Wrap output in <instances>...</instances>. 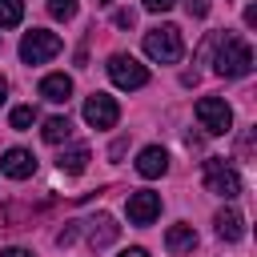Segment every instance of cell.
I'll return each mask as SVG.
<instances>
[{
  "label": "cell",
  "mask_w": 257,
  "mask_h": 257,
  "mask_svg": "<svg viewBox=\"0 0 257 257\" xmlns=\"http://www.w3.org/2000/svg\"><path fill=\"white\" fill-rule=\"evenodd\" d=\"M213 40H217V60H213L217 76H249V68H253V48H249L241 36H233V32H217Z\"/></svg>",
  "instance_id": "1"
},
{
  "label": "cell",
  "mask_w": 257,
  "mask_h": 257,
  "mask_svg": "<svg viewBox=\"0 0 257 257\" xmlns=\"http://www.w3.org/2000/svg\"><path fill=\"white\" fill-rule=\"evenodd\" d=\"M185 52V40H181V28L177 24H157L145 32V56L157 60V64H177Z\"/></svg>",
  "instance_id": "2"
},
{
  "label": "cell",
  "mask_w": 257,
  "mask_h": 257,
  "mask_svg": "<svg viewBox=\"0 0 257 257\" xmlns=\"http://www.w3.org/2000/svg\"><path fill=\"white\" fill-rule=\"evenodd\" d=\"M205 189L217 193V197H225V201H233L241 193V177H237V169L225 157H209L205 161Z\"/></svg>",
  "instance_id": "3"
},
{
  "label": "cell",
  "mask_w": 257,
  "mask_h": 257,
  "mask_svg": "<svg viewBox=\"0 0 257 257\" xmlns=\"http://www.w3.org/2000/svg\"><path fill=\"white\" fill-rule=\"evenodd\" d=\"M60 48H64V44H60L56 32L32 28V32H24V40H20V60H24V64H44V60H52Z\"/></svg>",
  "instance_id": "4"
},
{
  "label": "cell",
  "mask_w": 257,
  "mask_h": 257,
  "mask_svg": "<svg viewBox=\"0 0 257 257\" xmlns=\"http://www.w3.org/2000/svg\"><path fill=\"white\" fill-rule=\"evenodd\" d=\"M108 76H112V84H116V88H128V92L149 84V68H145L137 56H124V52L108 56Z\"/></svg>",
  "instance_id": "5"
},
{
  "label": "cell",
  "mask_w": 257,
  "mask_h": 257,
  "mask_svg": "<svg viewBox=\"0 0 257 257\" xmlns=\"http://www.w3.org/2000/svg\"><path fill=\"white\" fill-rule=\"evenodd\" d=\"M197 120H201V128H205L209 137H221V133L233 128V108H229L221 96H201V100H197Z\"/></svg>",
  "instance_id": "6"
},
{
  "label": "cell",
  "mask_w": 257,
  "mask_h": 257,
  "mask_svg": "<svg viewBox=\"0 0 257 257\" xmlns=\"http://www.w3.org/2000/svg\"><path fill=\"white\" fill-rule=\"evenodd\" d=\"M84 120H88L92 128H112V124L120 120V104H116L108 92H92V96L84 100Z\"/></svg>",
  "instance_id": "7"
},
{
  "label": "cell",
  "mask_w": 257,
  "mask_h": 257,
  "mask_svg": "<svg viewBox=\"0 0 257 257\" xmlns=\"http://www.w3.org/2000/svg\"><path fill=\"white\" fill-rule=\"evenodd\" d=\"M157 213H161V193H153V189L128 193V221L133 225H153Z\"/></svg>",
  "instance_id": "8"
},
{
  "label": "cell",
  "mask_w": 257,
  "mask_h": 257,
  "mask_svg": "<svg viewBox=\"0 0 257 257\" xmlns=\"http://www.w3.org/2000/svg\"><path fill=\"white\" fill-rule=\"evenodd\" d=\"M0 173L12 177V181H28V177L36 173V157H32L28 149H8V153L0 157Z\"/></svg>",
  "instance_id": "9"
},
{
  "label": "cell",
  "mask_w": 257,
  "mask_h": 257,
  "mask_svg": "<svg viewBox=\"0 0 257 257\" xmlns=\"http://www.w3.org/2000/svg\"><path fill=\"white\" fill-rule=\"evenodd\" d=\"M137 173L141 177H165L169 173V153L161 149V145H149V149H141V157H137Z\"/></svg>",
  "instance_id": "10"
},
{
  "label": "cell",
  "mask_w": 257,
  "mask_h": 257,
  "mask_svg": "<svg viewBox=\"0 0 257 257\" xmlns=\"http://www.w3.org/2000/svg\"><path fill=\"white\" fill-rule=\"evenodd\" d=\"M84 225H88V245H92V249L112 245V241H116V233H120V225H116L108 213H100V217H92V221H84Z\"/></svg>",
  "instance_id": "11"
},
{
  "label": "cell",
  "mask_w": 257,
  "mask_h": 257,
  "mask_svg": "<svg viewBox=\"0 0 257 257\" xmlns=\"http://www.w3.org/2000/svg\"><path fill=\"white\" fill-rule=\"evenodd\" d=\"M40 96L52 100V104H64V100L72 96V76H64V72H48V76L40 80Z\"/></svg>",
  "instance_id": "12"
},
{
  "label": "cell",
  "mask_w": 257,
  "mask_h": 257,
  "mask_svg": "<svg viewBox=\"0 0 257 257\" xmlns=\"http://www.w3.org/2000/svg\"><path fill=\"white\" fill-rule=\"evenodd\" d=\"M213 225H217V237H221V241H241V237H245V217H241L237 209H221V213L213 217Z\"/></svg>",
  "instance_id": "13"
},
{
  "label": "cell",
  "mask_w": 257,
  "mask_h": 257,
  "mask_svg": "<svg viewBox=\"0 0 257 257\" xmlns=\"http://www.w3.org/2000/svg\"><path fill=\"white\" fill-rule=\"evenodd\" d=\"M165 249L169 253H193L197 249V229L193 225H169V233H165Z\"/></svg>",
  "instance_id": "14"
},
{
  "label": "cell",
  "mask_w": 257,
  "mask_h": 257,
  "mask_svg": "<svg viewBox=\"0 0 257 257\" xmlns=\"http://www.w3.org/2000/svg\"><path fill=\"white\" fill-rule=\"evenodd\" d=\"M40 137H44L48 145H60V141L72 137V120H68V116H48L44 128H40Z\"/></svg>",
  "instance_id": "15"
},
{
  "label": "cell",
  "mask_w": 257,
  "mask_h": 257,
  "mask_svg": "<svg viewBox=\"0 0 257 257\" xmlns=\"http://www.w3.org/2000/svg\"><path fill=\"white\" fill-rule=\"evenodd\" d=\"M88 161H92V157H88V149H84V145H76V149L60 153V161H56V165H60V173H72V177H76V173H84V169H88Z\"/></svg>",
  "instance_id": "16"
},
{
  "label": "cell",
  "mask_w": 257,
  "mask_h": 257,
  "mask_svg": "<svg viewBox=\"0 0 257 257\" xmlns=\"http://www.w3.org/2000/svg\"><path fill=\"white\" fill-rule=\"evenodd\" d=\"M24 20V0H0V28H16Z\"/></svg>",
  "instance_id": "17"
},
{
  "label": "cell",
  "mask_w": 257,
  "mask_h": 257,
  "mask_svg": "<svg viewBox=\"0 0 257 257\" xmlns=\"http://www.w3.org/2000/svg\"><path fill=\"white\" fill-rule=\"evenodd\" d=\"M32 120H36V108H32V104H16V108H12V116H8V124H12V128H20V133H24V128H32Z\"/></svg>",
  "instance_id": "18"
},
{
  "label": "cell",
  "mask_w": 257,
  "mask_h": 257,
  "mask_svg": "<svg viewBox=\"0 0 257 257\" xmlns=\"http://www.w3.org/2000/svg\"><path fill=\"white\" fill-rule=\"evenodd\" d=\"M48 12H52V20H72L76 16V0H48Z\"/></svg>",
  "instance_id": "19"
},
{
  "label": "cell",
  "mask_w": 257,
  "mask_h": 257,
  "mask_svg": "<svg viewBox=\"0 0 257 257\" xmlns=\"http://www.w3.org/2000/svg\"><path fill=\"white\" fill-rule=\"evenodd\" d=\"M112 24H116V28H133V24H137V12H133V8H120V12L112 16Z\"/></svg>",
  "instance_id": "20"
},
{
  "label": "cell",
  "mask_w": 257,
  "mask_h": 257,
  "mask_svg": "<svg viewBox=\"0 0 257 257\" xmlns=\"http://www.w3.org/2000/svg\"><path fill=\"white\" fill-rule=\"evenodd\" d=\"M189 16H209V0H185Z\"/></svg>",
  "instance_id": "21"
},
{
  "label": "cell",
  "mask_w": 257,
  "mask_h": 257,
  "mask_svg": "<svg viewBox=\"0 0 257 257\" xmlns=\"http://www.w3.org/2000/svg\"><path fill=\"white\" fill-rule=\"evenodd\" d=\"M141 4H145V12H169L177 0H141Z\"/></svg>",
  "instance_id": "22"
},
{
  "label": "cell",
  "mask_w": 257,
  "mask_h": 257,
  "mask_svg": "<svg viewBox=\"0 0 257 257\" xmlns=\"http://www.w3.org/2000/svg\"><path fill=\"white\" fill-rule=\"evenodd\" d=\"M124 149H128V137H120V141H116V145H112V149H108V157H120V153H124Z\"/></svg>",
  "instance_id": "23"
},
{
  "label": "cell",
  "mask_w": 257,
  "mask_h": 257,
  "mask_svg": "<svg viewBox=\"0 0 257 257\" xmlns=\"http://www.w3.org/2000/svg\"><path fill=\"white\" fill-rule=\"evenodd\" d=\"M116 257H149V253H145L141 245H133V249H124V253H116Z\"/></svg>",
  "instance_id": "24"
},
{
  "label": "cell",
  "mask_w": 257,
  "mask_h": 257,
  "mask_svg": "<svg viewBox=\"0 0 257 257\" xmlns=\"http://www.w3.org/2000/svg\"><path fill=\"white\" fill-rule=\"evenodd\" d=\"M0 257H32V253H28V249H4Z\"/></svg>",
  "instance_id": "25"
},
{
  "label": "cell",
  "mask_w": 257,
  "mask_h": 257,
  "mask_svg": "<svg viewBox=\"0 0 257 257\" xmlns=\"http://www.w3.org/2000/svg\"><path fill=\"white\" fill-rule=\"evenodd\" d=\"M4 96H8V80L0 76V104H4Z\"/></svg>",
  "instance_id": "26"
},
{
  "label": "cell",
  "mask_w": 257,
  "mask_h": 257,
  "mask_svg": "<svg viewBox=\"0 0 257 257\" xmlns=\"http://www.w3.org/2000/svg\"><path fill=\"white\" fill-rule=\"evenodd\" d=\"M96 4H100V8H108V4H112V0H96Z\"/></svg>",
  "instance_id": "27"
}]
</instances>
